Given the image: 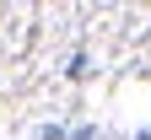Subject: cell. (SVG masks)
Returning a JSON list of instances; mask_svg holds the SVG:
<instances>
[{"label":"cell","instance_id":"6da1fadb","mask_svg":"<svg viewBox=\"0 0 151 140\" xmlns=\"http://www.w3.org/2000/svg\"><path fill=\"white\" fill-rule=\"evenodd\" d=\"M140 140H151V129H146V135H140Z\"/></svg>","mask_w":151,"mask_h":140}]
</instances>
